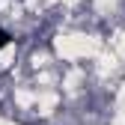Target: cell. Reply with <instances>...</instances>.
I'll list each match as a JSON object with an SVG mask.
<instances>
[{
	"instance_id": "1",
	"label": "cell",
	"mask_w": 125,
	"mask_h": 125,
	"mask_svg": "<svg viewBox=\"0 0 125 125\" xmlns=\"http://www.w3.org/2000/svg\"><path fill=\"white\" fill-rule=\"evenodd\" d=\"M9 42H12V36L6 33V30H3V27H0V48H6V45H9Z\"/></svg>"
}]
</instances>
